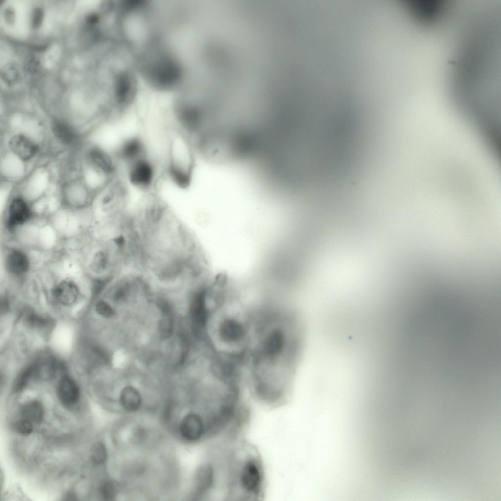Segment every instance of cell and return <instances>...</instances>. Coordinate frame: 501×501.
<instances>
[{
	"label": "cell",
	"instance_id": "obj_1",
	"mask_svg": "<svg viewBox=\"0 0 501 501\" xmlns=\"http://www.w3.org/2000/svg\"><path fill=\"white\" fill-rule=\"evenodd\" d=\"M304 341V327L295 315L273 314L261 322L246 364L250 388L257 399L268 403L287 400Z\"/></svg>",
	"mask_w": 501,
	"mask_h": 501
},
{
	"label": "cell",
	"instance_id": "obj_2",
	"mask_svg": "<svg viewBox=\"0 0 501 501\" xmlns=\"http://www.w3.org/2000/svg\"><path fill=\"white\" fill-rule=\"evenodd\" d=\"M196 151L192 138L173 124L168 133L164 167L169 178L180 187L186 188L191 182Z\"/></svg>",
	"mask_w": 501,
	"mask_h": 501
},
{
	"label": "cell",
	"instance_id": "obj_3",
	"mask_svg": "<svg viewBox=\"0 0 501 501\" xmlns=\"http://www.w3.org/2000/svg\"><path fill=\"white\" fill-rule=\"evenodd\" d=\"M159 165L150 155L125 166V182L130 187L146 192L154 193L159 178Z\"/></svg>",
	"mask_w": 501,
	"mask_h": 501
},
{
	"label": "cell",
	"instance_id": "obj_4",
	"mask_svg": "<svg viewBox=\"0 0 501 501\" xmlns=\"http://www.w3.org/2000/svg\"><path fill=\"white\" fill-rule=\"evenodd\" d=\"M180 432L185 439L194 441L205 435L204 420L197 414L190 413L185 415L180 425Z\"/></svg>",
	"mask_w": 501,
	"mask_h": 501
},
{
	"label": "cell",
	"instance_id": "obj_5",
	"mask_svg": "<svg viewBox=\"0 0 501 501\" xmlns=\"http://www.w3.org/2000/svg\"><path fill=\"white\" fill-rule=\"evenodd\" d=\"M31 215L27 203L22 198L16 197L12 200L9 205L7 226L13 228L23 225L30 219Z\"/></svg>",
	"mask_w": 501,
	"mask_h": 501
},
{
	"label": "cell",
	"instance_id": "obj_6",
	"mask_svg": "<svg viewBox=\"0 0 501 501\" xmlns=\"http://www.w3.org/2000/svg\"><path fill=\"white\" fill-rule=\"evenodd\" d=\"M12 151L20 159L27 161L32 159L38 151L37 145L25 135L14 136L10 142Z\"/></svg>",
	"mask_w": 501,
	"mask_h": 501
},
{
	"label": "cell",
	"instance_id": "obj_7",
	"mask_svg": "<svg viewBox=\"0 0 501 501\" xmlns=\"http://www.w3.org/2000/svg\"><path fill=\"white\" fill-rule=\"evenodd\" d=\"M52 293L56 301L62 305L68 306L76 301L79 291L75 282L66 280L58 283L53 289Z\"/></svg>",
	"mask_w": 501,
	"mask_h": 501
},
{
	"label": "cell",
	"instance_id": "obj_8",
	"mask_svg": "<svg viewBox=\"0 0 501 501\" xmlns=\"http://www.w3.org/2000/svg\"><path fill=\"white\" fill-rule=\"evenodd\" d=\"M57 395L60 401L67 406L74 405L80 396L79 387L76 383L68 376H63L57 385Z\"/></svg>",
	"mask_w": 501,
	"mask_h": 501
},
{
	"label": "cell",
	"instance_id": "obj_9",
	"mask_svg": "<svg viewBox=\"0 0 501 501\" xmlns=\"http://www.w3.org/2000/svg\"><path fill=\"white\" fill-rule=\"evenodd\" d=\"M5 266L8 272L15 276L26 273L30 267L27 255L19 250H12L7 256Z\"/></svg>",
	"mask_w": 501,
	"mask_h": 501
},
{
	"label": "cell",
	"instance_id": "obj_10",
	"mask_svg": "<svg viewBox=\"0 0 501 501\" xmlns=\"http://www.w3.org/2000/svg\"><path fill=\"white\" fill-rule=\"evenodd\" d=\"M52 127L56 137L64 144H72L76 142L79 138L76 129L66 121L56 120L53 122Z\"/></svg>",
	"mask_w": 501,
	"mask_h": 501
},
{
	"label": "cell",
	"instance_id": "obj_11",
	"mask_svg": "<svg viewBox=\"0 0 501 501\" xmlns=\"http://www.w3.org/2000/svg\"><path fill=\"white\" fill-rule=\"evenodd\" d=\"M35 378L50 380L61 370V365L52 358H47L34 364Z\"/></svg>",
	"mask_w": 501,
	"mask_h": 501
},
{
	"label": "cell",
	"instance_id": "obj_12",
	"mask_svg": "<svg viewBox=\"0 0 501 501\" xmlns=\"http://www.w3.org/2000/svg\"><path fill=\"white\" fill-rule=\"evenodd\" d=\"M90 158L94 165L103 173L112 175L114 173V162L105 151L99 148H94L90 152Z\"/></svg>",
	"mask_w": 501,
	"mask_h": 501
},
{
	"label": "cell",
	"instance_id": "obj_13",
	"mask_svg": "<svg viewBox=\"0 0 501 501\" xmlns=\"http://www.w3.org/2000/svg\"><path fill=\"white\" fill-rule=\"evenodd\" d=\"M119 401L121 406L126 411L134 412L140 407L142 399L139 392L136 388L127 386L122 389Z\"/></svg>",
	"mask_w": 501,
	"mask_h": 501
},
{
	"label": "cell",
	"instance_id": "obj_14",
	"mask_svg": "<svg viewBox=\"0 0 501 501\" xmlns=\"http://www.w3.org/2000/svg\"><path fill=\"white\" fill-rule=\"evenodd\" d=\"M21 413L23 419L32 423H40L44 416L42 405L38 401H29L23 405Z\"/></svg>",
	"mask_w": 501,
	"mask_h": 501
},
{
	"label": "cell",
	"instance_id": "obj_15",
	"mask_svg": "<svg viewBox=\"0 0 501 501\" xmlns=\"http://www.w3.org/2000/svg\"><path fill=\"white\" fill-rule=\"evenodd\" d=\"M33 378H35V376L34 366L32 364L25 368L17 378L13 387L14 391L19 392L22 391Z\"/></svg>",
	"mask_w": 501,
	"mask_h": 501
},
{
	"label": "cell",
	"instance_id": "obj_16",
	"mask_svg": "<svg viewBox=\"0 0 501 501\" xmlns=\"http://www.w3.org/2000/svg\"><path fill=\"white\" fill-rule=\"evenodd\" d=\"M23 319L28 325L33 327H44L47 326L49 323L47 319L30 310H27L24 313Z\"/></svg>",
	"mask_w": 501,
	"mask_h": 501
},
{
	"label": "cell",
	"instance_id": "obj_17",
	"mask_svg": "<svg viewBox=\"0 0 501 501\" xmlns=\"http://www.w3.org/2000/svg\"><path fill=\"white\" fill-rule=\"evenodd\" d=\"M91 461L96 465L103 463L107 457V451L104 444L102 442L95 443L91 448L90 452Z\"/></svg>",
	"mask_w": 501,
	"mask_h": 501
},
{
	"label": "cell",
	"instance_id": "obj_18",
	"mask_svg": "<svg viewBox=\"0 0 501 501\" xmlns=\"http://www.w3.org/2000/svg\"><path fill=\"white\" fill-rule=\"evenodd\" d=\"M117 493V486L114 482L112 481H104L99 488L100 495L105 500H113L115 497Z\"/></svg>",
	"mask_w": 501,
	"mask_h": 501
},
{
	"label": "cell",
	"instance_id": "obj_19",
	"mask_svg": "<svg viewBox=\"0 0 501 501\" xmlns=\"http://www.w3.org/2000/svg\"><path fill=\"white\" fill-rule=\"evenodd\" d=\"M15 429L19 434L22 435H29L33 431L32 422L23 418L16 422Z\"/></svg>",
	"mask_w": 501,
	"mask_h": 501
},
{
	"label": "cell",
	"instance_id": "obj_20",
	"mask_svg": "<svg viewBox=\"0 0 501 501\" xmlns=\"http://www.w3.org/2000/svg\"><path fill=\"white\" fill-rule=\"evenodd\" d=\"M3 80L8 84L14 83L18 77L15 68L12 66H7L3 68L1 72Z\"/></svg>",
	"mask_w": 501,
	"mask_h": 501
},
{
	"label": "cell",
	"instance_id": "obj_21",
	"mask_svg": "<svg viewBox=\"0 0 501 501\" xmlns=\"http://www.w3.org/2000/svg\"><path fill=\"white\" fill-rule=\"evenodd\" d=\"M96 311L100 315L106 318L112 317L114 311L112 307L105 301L100 300L96 304Z\"/></svg>",
	"mask_w": 501,
	"mask_h": 501
},
{
	"label": "cell",
	"instance_id": "obj_22",
	"mask_svg": "<svg viewBox=\"0 0 501 501\" xmlns=\"http://www.w3.org/2000/svg\"><path fill=\"white\" fill-rule=\"evenodd\" d=\"M98 36L97 31L92 28H87L82 31L81 40L85 43H90L96 40Z\"/></svg>",
	"mask_w": 501,
	"mask_h": 501
},
{
	"label": "cell",
	"instance_id": "obj_23",
	"mask_svg": "<svg viewBox=\"0 0 501 501\" xmlns=\"http://www.w3.org/2000/svg\"><path fill=\"white\" fill-rule=\"evenodd\" d=\"M43 18V11L40 7H36L33 11L31 24L34 28H38L42 23Z\"/></svg>",
	"mask_w": 501,
	"mask_h": 501
},
{
	"label": "cell",
	"instance_id": "obj_24",
	"mask_svg": "<svg viewBox=\"0 0 501 501\" xmlns=\"http://www.w3.org/2000/svg\"><path fill=\"white\" fill-rule=\"evenodd\" d=\"M99 19V16L97 14L91 13L86 16V21L90 25H93L98 22Z\"/></svg>",
	"mask_w": 501,
	"mask_h": 501
},
{
	"label": "cell",
	"instance_id": "obj_25",
	"mask_svg": "<svg viewBox=\"0 0 501 501\" xmlns=\"http://www.w3.org/2000/svg\"><path fill=\"white\" fill-rule=\"evenodd\" d=\"M65 497H66V500H75V496H74V495H73L71 493L68 494L67 495H66V496Z\"/></svg>",
	"mask_w": 501,
	"mask_h": 501
},
{
	"label": "cell",
	"instance_id": "obj_26",
	"mask_svg": "<svg viewBox=\"0 0 501 501\" xmlns=\"http://www.w3.org/2000/svg\"><path fill=\"white\" fill-rule=\"evenodd\" d=\"M452 10H451V12H452Z\"/></svg>",
	"mask_w": 501,
	"mask_h": 501
}]
</instances>
